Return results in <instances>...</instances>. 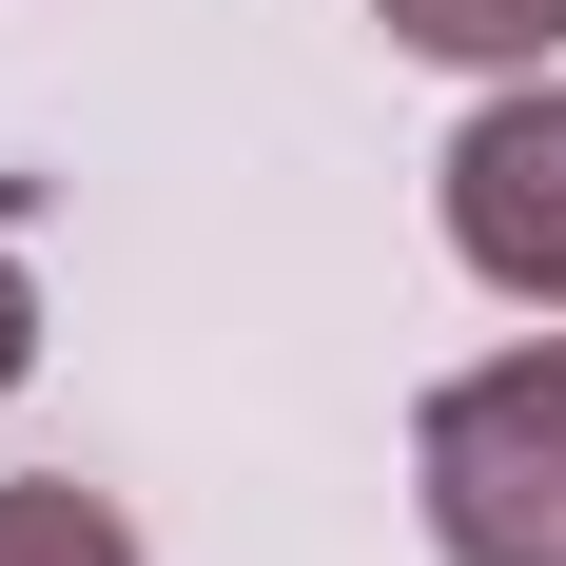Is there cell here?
Returning a JSON list of instances; mask_svg holds the SVG:
<instances>
[{
  "label": "cell",
  "mask_w": 566,
  "mask_h": 566,
  "mask_svg": "<svg viewBox=\"0 0 566 566\" xmlns=\"http://www.w3.org/2000/svg\"><path fill=\"white\" fill-rule=\"evenodd\" d=\"M410 509H430V566H566V313L410 410Z\"/></svg>",
  "instance_id": "cell-1"
},
{
  "label": "cell",
  "mask_w": 566,
  "mask_h": 566,
  "mask_svg": "<svg viewBox=\"0 0 566 566\" xmlns=\"http://www.w3.org/2000/svg\"><path fill=\"white\" fill-rule=\"evenodd\" d=\"M430 216L509 313H566V78H489L430 157Z\"/></svg>",
  "instance_id": "cell-2"
},
{
  "label": "cell",
  "mask_w": 566,
  "mask_h": 566,
  "mask_svg": "<svg viewBox=\"0 0 566 566\" xmlns=\"http://www.w3.org/2000/svg\"><path fill=\"white\" fill-rule=\"evenodd\" d=\"M391 59H450V78H547L566 59V0H371Z\"/></svg>",
  "instance_id": "cell-3"
},
{
  "label": "cell",
  "mask_w": 566,
  "mask_h": 566,
  "mask_svg": "<svg viewBox=\"0 0 566 566\" xmlns=\"http://www.w3.org/2000/svg\"><path fill=\"white\" fill-rule=\"evenodd\" d=\"M0 566H157V547H137V509L78 489V469H0Z\"/></svg>",
  "instance_id": "cell-4"
},
{
  "label": "cell",
  "mask_w": 566,
  "mask_h": 566,
  "mask_svg": "<svg viewBox=\"0 0 566 566\" xmlns=\"http://www.w3.org/2000/svg\"><path fill=\"white\" fill-rule=\"evenodd\" d=\"M40 371V274H20V234H0V391Z\"/></svg>",
  "instance_id": "cell-5"
}]
</instances>
